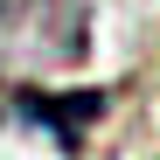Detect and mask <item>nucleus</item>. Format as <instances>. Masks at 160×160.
<instances>
[{
    "mask_svg": "<svg viewBox=\"0 0 160 160\" xmlns=\"http://www.w3.org/2000/svg\"><path fill=\"white\" fill-rule=\"evenodd\" d=\"M91 56L84 0H0V77L7 84H56Z\"/></svg>",
    "mask_w": 160,
    "mask_h": 160,
    "instance_id": "1",
    "label": "nucleus"
},
{
    "mask_svg": "<svg viewBox=\"0 0 160 160\" xmlns=\"http://www.w3.org/2000/svg\"><path fill=\"white\" fill-rule=\"evenodd\" d=\"M7 91H14V112L35 118L42 132H56L70 153L84 146V125L104 112V91H49V84H7Z\"/></svg>",
    "mask_w": 160,
    "mask_h": 160,
    "instance_id": "2",
    "label": "nucleus"
}]
</instances>
